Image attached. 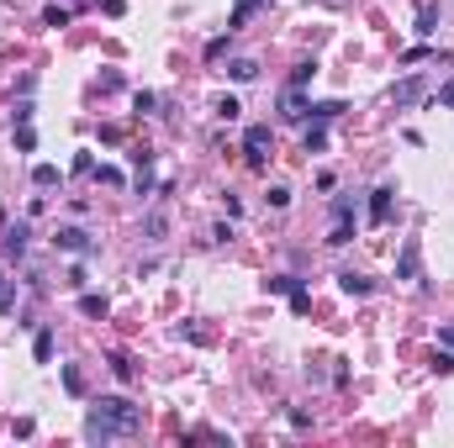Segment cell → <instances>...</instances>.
Masks as SVG:
<instances>
[{"instance_id":"6da1fadb","label":"cell","mask_w":454,"mask_h":448,"mask_svg":"<svg viewBox=\"0 0 454 448\" xmlns=\"http://www.w3.org/2000/svg\"><path fill=\"white\" fill-rule=\"evenodd\" d=\"M138 427H143V412H138L127 396H101L96 406H90V417H85V438H90V443L132 438Z\"/></svg>"},{"instance_id":"7a4b0ae2","label":"cell","mask_w":454,"mask_h":448,"mask_svg":"<svg viewBox=\"0 0 454 448\" xmlns=\"http://www.w3.org/2000/svg\"><path fill=\"white\" fill-rule=\"evenodd\" d=\"M264 148H275V132L264 121H253L243 132V153H248V169H264Z\"/></svg>"},{"instance_id":"3957f363","label":"cell","mask_w":454,"mask_h":448,"mask_svg":"<svg viewBox=\"0 0 454 448\" xmlns=\"http://www.w3.org/2000/svg\"><path fill=\"white\" fill-rule=\"evenodd\" d=\"M396 280H423V243L407 238L402 253H396Z\"/></svg>"},{"instance_id":"277c9868","label":"cell","mask_w":454,"mask_h":448,"mask_svg":"<svg viewBox=\"0 0 454 448\" xmlns=\"http://www.w3.org/2000/svg\"><path fill=\"white\" fill-rule=\"evenodd\" d=\"M53 248H64V253H90L96 243H90L85 227H59V233H53Z\"/></svg>"},{"instance_id":"5b68a950","label":"cell","mask_w":454,"mask_h":448,"mask_svg":"<svg viewBox=\"0 0 454 448\" xmlns=\"http://www.w3.org/2000/svg\"><path fill=\"white\" fill-rule=\"evenodd\" d=\"M391 195H396L391 185L370 190V222H375V227H385V222H391Z\"/></svg>"},{"instance_id":"8992f818","label":"cell","mask_w":454,"mask_h":448,"mask_svg":"<svg viewBox=\"0 0 454 448\" xmlns=\"http://www.w3.org/2000/svg\"><path fill=\"white\" fill-rule=\"evenodd\" d=\"M270 6V0H233V16H227V32H238V26H248L259 11Z\"/></svg>"},{"instance_id":"52a82bcc","label":"cell","mask_w":454,"mask_h":448,"mask_svg":"<svg viewBox=\"0 0 454 448\" xmlns=\"http://www.w3.org/2000/svg\"><path fill=\"white\" fill-rule=\"evenodd\" d=\"M333 248H343V243H354V211H333V233H328Z\"/></svg>"},{"instance_id":"ba28073f","label":"cell","mask_w":454,"mask_h":448,"mask_svg":"<svg viewBox=\"0 0 454 448\" xmlns=\"http://www.w3.org/2000/svg\"><path fill=\"white\" fill-rule=\"evenodd\" d=\"M306 111H312V106H306V95L286 85V95H280V116H286V121H301Z\"/></svg>"},{"instance_id":"9c48e42d","label":"cell","mask_w":454,"mask_h":448,"mask_svg":"<svg viewBox=\"0 0 454 448\" xmlns=\"http://www.w3.org/2000/svg\"><path fill=\"white\" fill-rule=\"evenodd\" d=\"M26 238H32V233H26V222L6 227V259H21V253H26Z\"/></svg>"},{"instance_id":"30bf717a","label":"cell","mask_w":454,"mask_h":448,"mask_svg":"<svg viewBox=\"0 0 454 448\" xmlns=\"http://www.w3.org/2000/svg\"><path fill=\"white\" fill-rule=\"evenodd\" d=\"M418 101H423V79L407 74L402 85H396V106H418Z\"/></svg>"},{"instance_id":"8fae6325","label":"cell","mask_w":454,"mask_h":448,"mask_svg":"<svg viewBox=\"0 0 454 448\" xmlns=\"http://www.w3.org/2000/svg\"><path fill=\"white\" fill-rule=\"evenodd\" d=\"M338 285H343V295H370V290H375V285H370L365 275H354V269H343Z\"/></svg>"},{"instance_id":"7c38bea8","label":"cell","mask_w":454,"mask_h":448,"mask_svg":"<svg viewBox=\"0 0 454 448\" xmlns=\"http://www.w3.org/2000/svg\"><path fill=\"white\" fill-rule=\"evenodd\" d=\"M418 32H423V37L438 32V6H433V0H423V6H418Z\"/></svg>"},{"instance_id":"4fadbf2b","label":"cell","mask_w":454,"mask_h":448,"mask_svg":"<svg viewBox=\"0 0 454 448\" xmlns=\"http://www.w3.org/2000/svg\"><path fill=\"white\" fill-rule=\"evenodd\" d=\"M312 79H317V58H301L296 69H291V90H306Z\"/></svg>"},{"instance_id":"5bb4252c","label":"cell","mask_w":454,"mask_h":448,"mask_svg":"<svg viewBox=\"0 0 454 448\" xmlns=\"http://www.w3.org/2000/svg\"><path fill=\"white\" fill-rule=\"evenodd\" d=\"M111 375L122 380V385H132V380H138V364H132V354H111Z\"/></svg>"},{"instance_id":"9a60e30c","label":"cell","mask_w":454,"mask_h":448,"mask_svg":"<svg viewBox=\"0 0 454 448\" xmlns=\"http://www.w3.org/2000/svg\"><path fill=\"white\" fill-rule=\"evenodd\" d=\"M301 148H306V153H323V148H328V127H323V121H312V127H306Z\"/></svg>"},{"instance_id":"2e32d148","label":"cell","mask_w":454,"mask_h":448,"mask_svg":"<svg viewBox=\"0 0 454 448\" xmlns=\"http://www.w3.org/2000/svg\"><path fill=\"white\" fill-rule=\"evenodd\" d=\"M79 311H85L90 322H101L106 311H111V301H106V295H79Z\"/></svg>"},{"instance_id":"e0dca14e","label":"cell","mask_w":454,"mask_h":448,"mask_svg":"<svg viewBox=\"0 0 454 448\" xmlns=\"http://www.w3.org/2000/svg\"><path fill=\"white\" fill-rule=\"evenodd\" d=\"M227 74H233L238 85H248V79H259V63H253V58H233V63H227Z\"/></svg>"},{"instance_id":"ac0fdd59","label":"cell","mask_w":454,"mask_h":448,"mask_svg":"<svg viewBox=\"0 0 454 448\" xmlns=\"http://www.w3.org/2000/svg\"><path fill=\"white\" fill-rule=\"evenodd\" d=\"M59 180H64V174H59V164H37V169H32V185H37V190H53Z\"/></svg>"},{"instance_id":"d6986e66","label":"cell","mask_w":454,"mask_h":448,"mask_svg":"<svg viewBox=\"0 0 454 448\" xmlns=\"http://www.w3.org/2000/svg\"><path fill=\"white\" fill-rule=\"evenodd\" d=\"M64 390H69V396H85V375H79L74 364H64Z\"/></svg>"},{"instance_id":"ffe728a7","label":"cell","mask_w":454,"mask_h":448,"mask_svg":"<svg viewBox=\"0 0 454 448\" xmlns=\"http://www.w3.org/2000/svg\"><path fill=\"white\" fill-rule=\"evenodd\" d=\"M338 111H343V101H317V106H312V121H333Z\"/></svg>"},{"instance_id":"44dd1931","label":"cell","mask_w":454,"mask_h":448,"mask_svg":"<svg viewBox=\"0 0 454 448\" xmlns=\"http://www.w3.org/2000/svg\"><path fill=\"white\" fill-rule=\"evenodd\" d=\"M264 285H270V295H291V290H296V275H275V280H264Z\"/></svg>"},{"instance_id":"7402d4cb","label":"cell","mask_w":454,"mask_h":448,"mask_svg":"<svg viewBox=\"0 0 454 448\" xmlns=\"http://www.w3.org/2000/svg\"><path fill=\"white\" fill-rule=\"evenodd\" d=\"M32 354H37V364H48L53 359V332L43 327V332H37V343H32Z\"/></svg>"},{"instance_id":"603a6c76","label":"cell","mask_w":454,"mask_h":448,"mask_svg":"<svg viewBox=\"0 0 454 448\" xmlns=\"http://www.w3.org/2000/svg\"><path fill=\"white\" fill-rule=\"evenodd\" d=\"M291 311H296V317H306V311H312V295H306L301 285H296V290H291Z\"/></svg>"},{"instance_id":"cb8c5ba5","label":"cell","mask_w":454,"mask_h":448,"mask_svg":"<svg viewBox=\"0 0 454 448\" xmlns=\"http://www.w3.org/2000/svg\"><path fill=\"white\" fill-rule=\"evenodd\" d=\"M238 111H243V106H238L233 95H222V101H217V116H222V121H238Z\"/></svg>"},{"instance_id":"d4e9b609","label":"cell","mask_w":454,"mask_h":448,"mask_svg":"<svg viewBox=\"0 0 454 448\" xmlns=\"http://www.w3.org/2000/svg\"><path fill=\"white\" fill-rule=\"evenodd\" d=\"M43 26H69V11H64V6H48L43 11Z\"/></svg>"},{"instance_id":"484cf974","label":"cell","mask_w":454,"mask_h":448,"mask_svg":"<svg viewBox=\"0 0 454 448\" xmlns=\"http://www.w3.org/2000/svg\"><path fill=\"white\" fill-rule=\"evenodd\" d=\"M16 148H21V153H32V148H37V132L26 127V121H21V127H16Z\"/></svg>"},{"instance_id":"4316f807","label":"cell","mask_w":454,"mask_h":448,"mask_svg":"<svg viewBox=\"0 0 454 448\" xmlns=\"http://www.w3.org/2000/svg\"><path fill=\"white\" fill-rule=\"evenodd\" d=\"M270 206H275V211L291 206V190H286V185H270Z\"/></svg>"},{"instance_id":"83f0119b","label":"cell","mask_w":454,"mask_h":448,"mask_svg":"<svg viewBox=\"0 0 454 448\" xmlns=\"http://www.w3.org/2000/svg\"><path fill=\"white\" fill-rule=\"evenodd\" d=\"M227 37H233V32H227ZM227 37H211V43H206V63H217L222 53H227Z\"/></svg>"},{"instance_id":"f1b7e54d","label":"cell","mask_w":454,"mask_h":448,"mask_svg":"<svg viewBox=\"0 0 454 448\" xmlns=\"http://www.w3.org/2000/svg\"><path fill=\"white\" fill-rule=\"evenodd\" d=\"M96 180H101V185H122V169H111V164H101V169H96Z\"/></svg>"},{"instance_id":"f546056e","label":"cell","mask_w":454,"mask_h":448,"mask_svg":"<svg viewBox=\"0 0 454 448\" xmlns=\"http://www.w3.org/2000/svg\"><path fill=\"white\" fill-rule=\"evenodd\" d=\"M433 370L438 375H454V354H449V348H444V354H433Z\"/></svg>"},{"instance_id":"4dcf8cb0","label":"cell","mask_w":454,"mask_h":448,"mask_svg":"<svg viewBox=\"0 0 454 448\" xmlns=\"http://www.w3.org/2000/svg\"><path fill=\"white\" fill-rule=\"evenodd\" d=\"M132 106H138V111H153V106H158V95H148V90H138V95H132Z\"/></svg>"},{"instance_id":"1f68e13d","label":"cell","mask_w":454,"mask_h":448,"mask_svg":"<svg viewBox=\"0 0 454 448\" xmlns=\"http://www.w3.org/2000/svg\"><path fill=\"white\" fill-rule=\"evenodd\" d=\"M164 227H169L164 211H153V216H148V238H164Z\"/></svg>"},{"instance_id":"d6a6232c","label":"cell","mask_w":454,"mask_h":448,"mask_svg":"<svg viewBox=\"0 0 454 448\" xmlns=\"http://www.w3.org/2000/svg\"><path fill=\"white\" fill-rule=\"evenodd\" d=\"M438 106H449V111H454V79H444V85H438Z\"/></svg>"},{"instance_id":"836d02e7","label":"cell","mask_w":454,"mask_h":448,"mask_svg":"<svg viewBox=\"0 0 454 448\" xmlns=\"http://www.w3.org/2000/svg\"><path fill=\"white\" fill-rule=\"evenodd\" d=\"M96 6L106 11V16H122V11H127V0H96Z\"/></svg>"},{"instance_id":"e575fe53","label":"cell","mask_w":454,"mask_h":448,"mask_svg":"<svg viewBox=\"0 0 454 448\" xmlns=\"http://www.w3.org/2000/svg\"><path fill=\"white\" fill-rule=\"evenodd\" d=\"M444 348H454V327H444Z\"/></svg>"}]
</instances>
